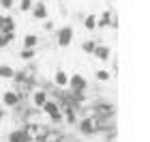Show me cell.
Listing matches in <instances>:
<instances>
[{
	"label": "cell",
	"instance_id": "obj_12",
	"mask_svg": "<svg viewBox=\"0 0 150 142\" xmlns=\"http://www.w3.org/2000/svg\"><path fill=\"white\" fill-rule=\"evenodd\" d=\"M37 43H39L37 35H26L24 37V47H37Z\"/></svg>",
	"mask_w": 150,
	"mask_h": 142
},
{
	"label": "cell",
	"instance_id": "obj_19",
	"mask_svg": "<svg viewBox=\"0 0 150 142\" xmlns=\"http://www.w3.org/2000/svg\"><path fill=\"white\" fill-rule=\"evenodd\" d=\"M4 19H6V15H2V13H0V30H2V26H4Z\"/></svg>",
	"mask_w": 150,
	"mask_h": 142
},
{
	"label": "cell",
	"instance_id": "obj_10",
	"mask_svg": "<svg viewBox=\"0 0 150 142\" xmlns=\"http://www.w3.org/2000/svg\"><path fill=\"white\" fill-rule=\"evenodd\" d=\"M13 39H15V32H0V47H6Z\"/></svg>",
	"mask_w": 150,
	"mask_h": 142
},
{
	"label": "cell",
	"instance_id": "obj_16",
	"mask_svg": "<svg viewBox=\"0 0 150 142\" xmlns=\"http://www.w3.org/2000/svg\"><path fill=\"white\" fill-rule=\"evenodd\" d=\"M94 22H97V15H88L86 17V28H94Z\"/></svg>",
	"mask_w": 150,
	"mask_h": 142
},
{
	"label": "cell",
	"instance_id": "obj_13",
	"mask_svg": "<svg viewBox=\"0 0 150 142\" xmlns=\"http://www.w3.org/2000/svg\"><path fill=\"white\" fill-rule=\"evenodd\" d=\"M32 6H35V2H32V0H22V2H19V11L28 13V11H32Z\"/></svg>",
	"mask_w": 150,
	"mask_h": 142
},
{
	"label": "cell",
	"instance_id": "obj_20",
	"mask_svg": "<svg viewBox=\"0 0 150 142\" xmlns=\"http://www.w3.org/2000/svg\"><path fill=\"white\" fill-rule=\"evenodd\" d=\"M0 118H4V103H0Z\"/></svg>",
	"mask_w": 150,
	"mask_h": 142
},
{
	"label": "cell",
	"instance_id": "obj_3",
	"mask_svg": "<svg viewBox=\"0 0 150 142\" xmlns=\"http://www.w3.org/2000/svg\"><path fill=\"white\" fill-rule=\"evenodd\" d=\"M43 110L47 112V116H50L52 121H60V118H62V114H60V110H58V106L54 103V101H47V103L43 106Z\"/></svg>",
	"mask_w": 150,
	"mask_h": 142
},
{
	"label": "cell",
	"instance_id": "obj_9",
	"mask_svg": "<svg viewBox=\"0 0 150 142\" xmlns=\"http://www.w3.org/2000/svg\"><path fill=\"white\" fill-rule=\"evenodd\" d=\"M0 78H2V80H13V78H15L13 67L11 65H0Z\"/></svg>",
	"mask_w": 150,
	"mask_h": 142
},
{
	"label": "cell",
	"instance_id": "obj_6",
	"mask_svg": "<svg viewBox=\"0 0 150 142\" xmlns=\"http://www.w3.org/2000/svg\"><path fill=\"white\" fill-rule=\"evenodd\" d=\"M32 15H35L37 19H47V6L43 2H37L35 6H32Z\"/></svg>",
	"mask_w": 150,
	"mask_h": 142
},
{
	"label": "cell",
	"instance_id": "obj_18",
	"mask_svg": "<svg viewBox=\"0 0 150 142\" xmlns=\"http://www.w3.org/2000/svg\"><path fill=\"white\" fill-rule=\"evenodd\" d=\"M97 78H101V80H107V78H110V76H107V73H105V71H97Z\"/></svg>",
	"mask_w": 150,
	"mask_h": 142
},
{
	"label": "cell",
	"instance_id": "obj_14",
	"mask_svg": "<svg viewBox=\"0 0 150 142\" xmlns=\"http://www.w3.org/2000/svg\"><path fill=\"white\" fill-rule=\"evenodd\" d=\"M19 56H22L24 60H30L32 56H35V47H24V50H22V54H19Z\"/></svg>",
	"mask_w": 150,
	"mask_h": 142
},
{
	"label": "cell",
	"instance_id": "obj_7",
	"mask_svg": "<svg viewBox=\"0 0 150 142\" xmlns=\"http://www.w3.org/2000/svg\"><path fill=\"white\" fill-rule=\"evenodd\" d=\"M54 82H56L58 86H69L71 76H69V73H64L62 69H60V71H56V76H54Z\"/></svg>",
	"mask_w": 150,
	"mask_h": 142
},
{
	"label": "cell",
	"instance_id": "obj_1",
	"mask_svg": "<svg viewBox=\"0 0 150 142\" xmlns=\"http://www.w3.org/2000/svg\"><path fill=\"white\" fill-rule=\"evenodd\" d=\"M73 43V28L71 26H64V28L58 30V45L60 47H69Z\"/></svg>",
	"mask_w": 150,
	"mask_h": 142
},
{
	"label": "cell",
	"instance_id": "obj_11",
	"mask_svg": "<svg viewBox=\"0 0 150 142\" xmlns=\"http://www.w3.org/2000/svg\"><path fill=\"white\" fill-rule=\"evenodd\" d=\"M0 32H15V19H13L11 15H6L4 26H2V30H0Z\"/></svg>",
	"mask_w": 150,
	"mask_h": 142
},
{
	"label": "cell",
	"instance_id": "obj_5",
	"mask_svg": "<svg viewBox=\"0 0 150 142\" xmlns=\"http://www.w3.org/2000/svg\"><path fill=\"white\" fill-rule=\"evenodd\" d=\"M69 86H71V88H73L75 93H79V91H84V88H86V80L81 78V76H71Z\"/></svg>",
	"mask_w": 150,
	"mask_h": 142
},
{
	"label": "cell",
	"instance_id": "obj_15",
	"mask_svg": "<svg viewBox=\"0 0 150 142\" xmlns=\"http://www.w3.org/2000/svg\"><path fill=\"white\" fill-rule=\"evenodd\" d=\"M94 54H97V56L99 58H107V56H110V50H107V47H103V45H101V47H97V50H94Z\"/></svg>",
	"mask_w": 150,
	"mask_h": 142
},
{
	"label": "cell",
	"instance_id": "obj_17",
	"mask_svg": "<svg viewBox=\"0 0 150 142\" xmlns=\"http://www.w3.org/2000/svg\"><path fill=\"white\" fill-rule=\"evenodd\" d=\"M0 6L4 11H9V9H13V0H0Z\"/></svg>",
	"mask_w": 150,
	"mask_h": 142
},
{
	"label": "cell",
	"instance_id": "obj_4",
	"mask_svg": "<svg viewBox=\"0 0 150 142\" xmlns=\"http://www.w3.org/2000/svg\"><path fill=\"white\" fill-rule=\"evenodd\" d=\"M9 142H30V133L26 129H15L9 133Z\"/></svg>",
	"mask_w": 150,
	"mask_h": 142
},
{
	"label": "cell",
	"instance_id": "obj_8",
	"mask_svg": "<svg viewBox=\"0 0 150 142\" xmlns=\"http://www.w3.org/2000/svg\"><path fill=\"white\" fill-rule=\"evenodd\" d=\"M32 103H35L37 108H43V106L47 103V95H45V91H37L35 95H32Z\"/></svg>",
	"mask_w": 150,
	"mask_h": 142
},
{
	"label": "cell",
	"instance_id": "obj_2",
	"mask_svg": "<svg viewBox=\"0 0 150 142\" xmlns=\"http://www.w3.org/2000/svg\"><path fill=\"white\" fill-rule=\"evenodd\" d=\"M2 103H4L6 108H15V106L19 103V93H17V91H6V93L2 95Z\"/></svg>",
	"mask_w": 150,
	"mask_h": 142
}]
</instances>
